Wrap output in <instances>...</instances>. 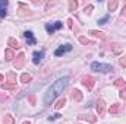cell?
I'll return each instance as SVG.
<instances>
[{"label": "cell", "mask_w": 126, "mask_h": 124, "mask_svg": "<svg viewBox=\"0 0 126 124\" xmlns=\"http://www.w3.org/2000/svg\"><path fill=\"white\" fill-rule=\"evenodd\" d=\"M117 4H119L117 0H111V1H109V12H114L116 7H117Z\"/></svg>", "instance_id": "obj_19"}, {"label": "cell", "mask_w": 126, "mask_h": 124, "mask_svg": "<svg viewBox=\"0 0 126 124\" xmlns=\"http://www.w3.org/2000/svg\"><path fill=\"white\" fill-rule=\"evenodd\" d=\"M13 123H15V118L10 114H6L4 115V120H3V124H13Z\"/></svg>", "instance_id": "obj_21"}, {"label": "cell", "mask_w": 126, "mask_h": 124, "mask_svg": "<svg viewBox=\"0 0 126 124\" xmlns=\"http://www.w3.org/2000/svg\"><path fill=\"white\" fill-rule=\"evenodd\" d=\"M72 98H73V101H76V102H81V101H82V93H81V91H78V89H73V91H72Z\"/></svg>", "instance_id": "obj_16"}, {"label": "cell", "mask_w": 126, "mask_h": 124, "mask_svg": "<svg viewBox=\"0 0 126 124\" xmlns=\"http://www.w3.org/2000/svg\"><path fill=\"white\" fill-rule=\"evenodd\" d=\"M18 7H19V10H18L19 16H27V15H31V12H30V9H28V6H27V4L19 3V4H18Z\"/></svg>", "instance_id": "obj_9"}, {"label": "cell", "mask_w": 126, "mask_h": 124, "mask_svg": "<svg viewBox=\"0 0 126 124\" xmlns=\"http://www.w3.org/2000/svg\"><path fill=\"white\" fill-rule=\"evenodd\" d=\"M91 69L95 72H101V73H107V72H111L113 67L110 64H103V63H93L91 64Z\"/></svg>", "instance_id": "obj_2"}, {"label": "cell", "mask_w": 126, "mask_h": 124, "mask_svg": "<svg viewBox=\"0 0 126 124\" xmlns=\"http://www.w3.org/2000/svg\"><path fill=\"white\" fill-rule=\"evenodd\" d=\"M24 64H25V56H24V53H21V54L16 57V62H15V69H16V70H21V69L24 67Z\"/></svg>", "instance_id": "obj_7"}, {"label": "cell", "mask_w": 126, "mask_h": 124, "mask_svg": "<svg viewBox=\"0 0 126 124\" xmlns=\"http://www.w3.org/2000/svg\"><path fill=\"white\" fill-rule=\"evenodd\" d=\"M109 19H110V16L107 15V16H104L103 19H100V21H98V24H100V25H104V24H106V22H107Z\"/></svg>", "instance_id": "obj_29"}, {"label": "cell", "mask_w": 126, "mask_h": 124, "mask_svg": "<svg viewBox=\"0 0 126 124\" xmlns=\"http://www.w3.org/2000/svg\"><path fill=\"white\" fill-rule=\"evenodd\" d=\"M64 104H66V98H62V99H59V101L56 102L54 108H56V110H60V108H63V107H64Z\"/></svg>", "instance_id": "obj_22"}, {"label": "cell", "mask_w": 126, "mask_h": 124, "mask_svg": "<svg viewBox=\"0 0 126 124\" xmlns=\"http://www.w3.org/2000/svg\"><path fill=\"white\" fill-rule=\"evenodd\" d=\"M59 117H62V115H60V114H54V115H50L48 120H50V121H54V120H57Z\"/></svg>", "instance_id": "obj_31"}, {"label": "cell", "mask_w": 126, "mask_h": 124, "mask_svg": "<svg viewBox=\"0 0 126 124\" xmlns=\"http://www.w3.org/2000/svg\"><path fill=\"white\" fill-rule=\"evenodd\" d=\"M90 34L94 35V37H97V38H100V39H104V34H103L101 31H94V29H91Z\"/></svg>", "instance_id": "obj_23"}, {"label": "cell", "mask_w": 126, "mask_h": 124, "mask_svg": "<svg viewBox=\"0 0 126 124\" xmlns=\"http://www.w3.org/2000/svg\"><path fill=\"white\" fill-rule=\"evenodd\" d=\"M119 96H120L122 99H126V88L123 89V91H120V93H119Z\"/></svg>", "instance_id": "obj_33"}, {"label": "cell", "mask_w": 126, "mask_h": 124, "mask_svg": "<svg viewBox=\"0 0 126 124\" xmlns=\"http://www.w3.org/2000/svg\"><path fill=\"white\" fill-rule=\"evenodd\" d=\"M93 9H94V6H93V4H88V6L85 7V10H84V12H85V13H91V12H93Z\"/></svg>", "instance_id": "obj_30"}, {"label": "cell", "mask_w": 126, "mask_h": 124, "mask_svg": "<svg viewBox=\"0 0 126 124\" xmlns=\"http://www.w3.org/2000/svg\"><path fill=\"white\" fill-rule=\"evenodd\" d=\"M7 15V1L0 0V18H4Z\"/></svg>", "instance_id": "obj_11"}, {"label": "cell", "mask_w": 126, "mask_h": 124, "mask_svg": "<svg viewBox=\"0 0 126 124\" xmlns=\"http://www.w3.org/2000/svg\"><path fill=\"white\" fill-rule=\"evenodd\" d=\"M95 110H97V114H98L100 117H103V115H104V112H106V104H104V101H103V99H98V101H97Z\"/></svg>", "instance_id": "obj_5"}, {"label": "cell", "mask_w": 126, "mask_h": 124, "mask_svg": "<svg viewBox=\"0 0 126 124\" xmlns=\"http://www.w3.org/2000/svg\"><path fill=\"white\" fill-rule=\"evenodd\" d=\"M111 50H113V53H114V54H120V53H122V50H123V47H122V45H119V44H114V45L111 47Z\"/></svg>", "instance_id": "obj_24"}, {"label": "cell", "mask_w": 126, "mask_h": 124, "mask_svg": "<svg viewBox=\"0 0 126 124\" xmlns=\"http://www.w3.org/2000/svg\"><path fill=\"white\" fill-rule=\"evenodd\" d=\"M31 80H32V76L30 73H24V74L21 76V82H22V83H28V82H31Z\"/></svg>", "instance_id": "obj_18"}, {"label": "cell", "mask_w": 126, "mask_h": 124, "mask_svg": "<svg viewBox=\"0 0 126 124\" xmlns=\"http://www.w3.org/2000/svg\"><path fill=\"white\" fill-rule=\"evenodd\" d=\"M43 57H44V51H35V53H34L32 62L35 63V64H40V62L43 60Z\"/></svg>", "instance_id": "obj_13"}, {"label": "cell", "mask_w": 126, "mask_h": 124, "mask_svg": "<svg viewBox=\"0 0 126 124\" xmlns=\"http://www.w3.org/2000/svg\"><path fill=\"white\" fill-rule=\"evenodd\" d=\"M114 86H117V88H126V82H125V79H122V77L116 79V82H114Z\"/></svg>", "instance_id": "obj_20"}, {"label": "cell", "mask_w": 126, "mask_h": 124, "mask_svg": "<svg viewBox=\"0 0 126 124\" xmlns=\"http://www.w3.org/2000/svg\"><path fill=\"white\" fill-rule=\"evenodd\" d=\"M28 99H30L31 105H35V95H30V96H28Z\"/></svg>", "instance_id": "obj_32"}, {"label": "cell", "mask_w": 126, "mask_h": 124, "mask_svg": "<svg viewBox=\"0 0 126 124\" xmlns=\"http://www.w3.org/2000/svg\"><path fill=\"white\" fill-rule=\"evenodd\" d=\"M122 15H125V16H126V6L123 7V10H122Z\"/></svg>", "instance_id": "obj_35"}, {"label": "cell", "mask_w": 126, "mask_h": 124, "mask_svg": "<svg viewBox=\"0 0 126 124\" xmlns=\"http://www.w3.org/2000/svg\"><path fill=\"white\" fill-rule=\"evenodd\" d=\"M4 80V77H3V74H0V82H3Z\"/></svg>", "instance_id": "obj_36"}, {"label": "cell", "mask_w": 126, "mask_h": 124, "mask_svg": "<svg viewBox=\"0 0 126 124\" xmlns=\"http://www.w3.org/2000/svg\"><path fill=\"white\" fill-rule=\"evenodd\" d=\"M122 110H123V105H120V104H113V105H110L109 112H110V114H119V112H122Z\"/></svg>", "instance_id": "obj_10"}, {"label": "cell", "mask_w": 126, "mask_h": 124, "mask_svg": "<svg viewBox=\"0 0 126 124\" xmlns=\"http://www.w3.org/2000/svg\"><path fill=\"white\" fill-rule=\"evenodd\" d=\"M78 118H79V120H87V121H90V123H95V121H97V117H94L93 114H87V115L82 114V115H79Z\"/></svg>", "instance_id": "obj_15"}, {"label": "cell", "mask_w": 126, "mask_h": 124, "mask_svg": "<svg viewBox=\"0 0 126 124\" xmlns=\"http://www.w3.org/2000/svg\"><path fill=\"white\" fill-rule=\"evenodd\" d=\"M67 83H69V76H64V77H60L59 80H56L48 88V91L46 92V95H44V104L46 105H50L54 101V98L60 92H63V89L67 86Z\"/></svg>", "instance_id": "obj_1"}, {"label": "cell", "mask_w": 126, "mask_h": 124, "mask_svg": "<svg viewBox=\"0 0 126 124\" xmlns=\"http://www.w3.org/2000/svg\"><path fill=\"white\" fill-rule=\"evenodd\" d=\"M119 64H120V67H122V69H125V67H126V56H123V57L119 60Z\"/></svg>", "instance_id": "obj_28"}, {"label": "cell", "mask_w": 126, "mask_h": 124, "mask_svg": "<svg viewBox=\"0 0 126 124\" xmlns=\"http://www.w3.org/2000/svg\"><path fill=\"white\" fill-rule=\"evenodd\" d=\"M72 50V45L70 44H66V45H62V47H59L56 51H54V56H57V57H60L63 56L64 53H67V51H70Z\"/></svg>", "instance_id": "obj_6"}, {"label": "cell", "mask_w": 126, "mask_h": 124, "mask_svg": "<svg viewBox=\"0 0 126 124\" xmlns=\"http://www.w3.org/2000/svg\"><path fill=\"white\" fill-rule=\"evenodd\" d=\"M62 26H63V24L60 22V21H57V22H54V24H51V25H50V24H47V25H46V31L51 35V34H54V31L60 29Z\"/></svg>", "instance_id": "obj_3"}, {"label": "cell", "mask_w": 126, "mask_h": 124, "mask_svg": "<svg viewBox=\"0 0 126 124\" xmlns=\"http://www.w3.org/2000/svg\"><path fill=\"white\" fill-rule=\"evenodd\" d=\"M13 59H15L13 50H12V48H6V50H4V60H6V62H12Z\"/></svg>", "instance_id": "obj_12"}, {"label": "cell", "mask_w": 126, "mask_h": 124, "mask_svg": "<svg viewBox=\"0 0 126 124\" xmlns=\"http://www.w3.org/2000/svg\"><path fill=\"white\" fill-rule=\"evenodd\" d=\"M7 82H9L10 85H16V74H15L13 72H9V73H7Z\"/></svg>", "instance_id": "obj_17"}, {"label": "cell", "mask_w": 126, "mask_h": 124, "mask_svg": "<svg viewBox=\"0 0 126 124\" xmlns=\"http://www.w3.org/2000/svg\"><path fill=\"white\" fill-rule=\"evenodd\" d=\"M24 37H25V39H27V44H28V45H35V44H37V39L34 38V34H32L31 31L24 32Z\"/></svg>", "instance_id": "obj_8"}, {"label": "cell", "mask_w": 126, "mask_h": 124, "mask_svg": "<svg viewBox=\"0 0 126 124\" xmlns=\"http://www.w3.org/2000/svg\"><path fill=\"white\" fill-rule=\"evenodd\" d=\"M79 41H81V44H84V45H87V44H91V41H90V39H87L85 37H79Z\"/></svg>", "instance_id": "obj_26"}, {"label": "cell", "mask_w": 126, "mask_h": 124, "mask_svg": "<svg viewBox=\"0 0 126 124\" xmlns=\"http://www.w3.org/2000/svg\"><path fill=\"white\" fill-rule=\"evenodd\" d=\"M22 124H31V121H24Z\"/></svg>", "instance_id": "obj_37"}, {"label": "cell", "mask_w": 126, "mask_h": 124, "mask_svg": "<svg viewBox=\"0 0 126 124\" xmlns=\"http://www.w3.org/2000/svg\"><path fill=\"white\" fill-rule=\"evenodd\" d=\"M76 7H78V3H76L75 0H70V1H69V12H73Z\"/></svg>", "instance_id": "obj_25"}, {"label": "cell", "mask_w": 126, "mask_h": 124, "mask_svg": "<svg viewBox=\"0 0 126 124\" xmlns=\"http://www.w3.org/2000/svg\"><path fill=\"white\" fill-rule=\"evenodd\" d=\"M7 45H9V48H12V50H18V48H19V42H18V39H15V38H9V39H7Z\"/></svg>", "instance_id": "obj_14"}, {"label": "cell", "mask_w": 126, "mask_h": 124, "mask_svg": "<svg viewBox=\"0 0 126 124\" xmlns=\"http://www.w3.org/2000/svg\"><path fill=\"white\" fill-rule=\"evenodd\" d=\"M67 26H69V28L73 26V21H72V19H67Z\"/></svg>", "instance_id": "obj_34"}, {"label": "cell", "mask_w": 126, "mask_h": 124, "mask_svg": "<svg viewBox=\"0 0 126 124\" xmlns=\"http://www.w3.org/2000/svg\"><path fill=\"white\" fill-rule=\"evenodd\" d=\"M1 88L6 89V91H13V89H15V85H10V83H9V85H1Z\"/></svg>", "instance_id": "obj_27"}, {"label": "cell", "mask_w": 126, "mask_h": 124, "mask_svg": "<svg viewBox=\"0 0 126 124\" xmlns=\"http://www.w3.org/2000/svg\"><path fill=\"white\" fill-rule=\"evenodd\" d=\"M82 85L87 88V91H93V88H94V79L91 76H84L82 77Z\"/></svg>", "instance_id": "obj_4"}]
</instances>
